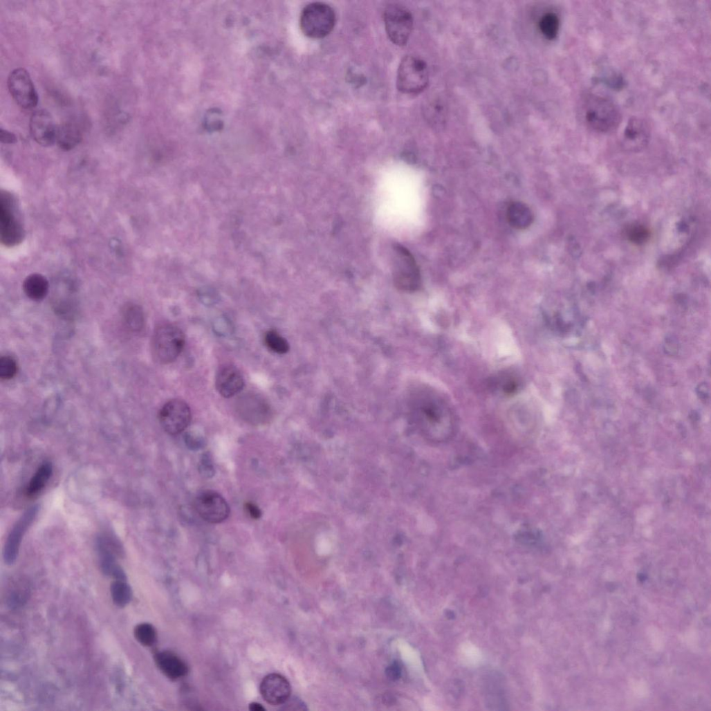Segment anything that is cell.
<instances>
[{"label":"cell","mask_w":711,"mask_h":711,"mask_svg":"<svg viewBox=\"0 0 711 711\" xmlns=\"http://www.w3.org/2000/svg\"><path fill=\"white\" fill-rule=\"evenodd\" d=\"M414 412L421 429L431 440L443 442L453 436L455 416L447 402L436 392L420 391L414 399Z\"/></svg>","instance_id":"obj_1"},{"label":"cell","mask_w":711,"mask_h":711,"mask_svg":"<svg viewBox=\"0 0 711 711\" xmlns=\"http://www.w3.org/2000/svg\"><path fill=\"white\" fill-rule=\"evenodd\" d=\"M581 117L585 124L599 133H609L620 125L622 115L611 100L597 95H589L581 104Z\"/></svg>","instance_id":"obj_2"},{"label":"cell","mask_w":711,"mask_h":711,"mask_svg":"<svg viewBox=\"0 0 711 711\" xmlns=\"http://www.w3.org/2000/svg\"><path fill=\"white\" fill-rule=\"evenodd\" d=\"M186 343L184 332L171 324H163L156 327L151 338V353L156 362L169 364L176 360L182 353Z\"/></svg>","instance_id":"obj_3"},{"label":"cell","mask_w":711,"mask_h":711,"mask_svg":"<svg viewBox=\"0 0 711 711\" xmlns=\"http://www.w3.org/2000/svg\"><path fill=\"white\" fill-rule=\"evenodd\" d=\"M0 237L6 247L21 244L26 237V230L16 197L2 191L0 198Z\"/></svg>","instance_id":"obj_4"},{"label":"cell","mask_w":711,"mask_h":711,"mask_svg":"<svg viewBox=\"0 0 711 711\" xmlns=\"http://www.w3.org/2000/svg\"><path fill=\"white\" fill-rule=\"evenodd\" d=\"M393 279L398 289L407 293L418 290L422 284L421 270L415 258L400 244L394 248Z\"/></svg>","instance_id":"obj_5"},{"label":"cell","mask_w":711,"mask_h":711,"mask_svg":"<svg viewBox=\"0 0 711 711\" xmlns=\"http://www.w3.org/2000/svg\"><path fill=\"white\" fill-rule=\"evenodd\" d=\"M336 22L334 10L322 3L308 5L300 17V28L308 38L320 39L328 36Z\"/></svg>","instance_id":"obj_6"},{"label":"cell","mask_w":711,"mask_h":711,"mask_svg":"<svg viewBox=\"0 0 711 711\" xmlns=\"http://www.w3.org/2000/svg\"><path fill=\"white\" fill-rule=\"evenodd\" d=\"M430 74L426 62L414 56L405 57L401 62L397 77L399 91L405 94L416 95L428 86Z\"/></svg>","instance_id":"obj_7"},{"label":"cell","mask_w":711,"mask_h":711,"mask_svg":"<svg viewBox=\"0 0 711 711\" xmlns=\"http://www.w3.org/2000/svg\"><path fill=\"white\" fill-rule=\"evenodd\" d=\"M384 20L390 40L397 46H405L414 28V18L410 11L400 5H390L385 10Z\"/></svg>","instance_id":"obj_8"},{"label":"cell","mask_w":711,"mask_h":711,"mask_svg":"<svg viewBox=\"0 0 711 711\" xmlns=\"http://www.w3.org/2000/svg\"><path fill=\"white\" fill-rule=\"evenodd\" d=\"M158 418L163 430L167 434L176 436L190 427L192 414L187 403L181 400H172L163 406Z\"/></svg>","instance_id":"obj_9"},{"label":"cell","mask_w":711,"mask_h":711,"mask_svg":"<svg viewBox=\"0 0 711 711\" xmlns=\"http://www.w3.org/2000/svg\"><path fill=\"white\" fill-rule=\"evenodd\" d=\"M195 508L201 517L210 524L222 523L230 515V507L226 499L212 490H205L198 494Z\"/></svg>","instance_id":"obj_10"},{"label":"cell","mask_w":711,"mask_h":711,"mask_svg":"<svg viewBox=\"0 0 711 711\" xmlns=\"http://www.w3.org/2000/svg\"><path fill=\"white\" fill-rule=\"evenodd\" d=\"M11 95L22 109L35 108L39 103V95L29 73L20 68L11 72L8 81Z\"/></svg>","instance_id":"obj_11"},{"label":"cell","mask_w":711,"mask_h":711,"mask_svg":"<svg viewBox=\"0 0 711 711\" xmlns=\"http://www.w3.org/2000/svg\"><path fill=\"white\" fill-rule=\"evenodd\" d=\"M39 510V507L38 505L29 508L24 513L12 527L7 539L3 551L4 561L8 565L12 566L17 562L23 539L35 521Z\"/></svg>","instance_id":"obj_12"},{"label":"cell","mask_w":711,"mask_h":711,"mask_svg":"<svg viewBox=\"0 0 711 711\" xmlns=\"http://www.w3.org/2000/svg\"><path fill=\"white\" fill-rule=\"evenodd\" d=\"M237 408L240 417L252 425H266L272 418L270 405L264 398L257 395L243 396L237 403Z\"/></svg>","instance_id":"obj_13"},{"label":"cell","mask_w":711,"mask_h":711,"mask_svg":"<svg viewBox=\"0 0 711 711\" xmlns=\"http://www.w3.org/2000/svg\"><path fill=\"white\" fill-rule=\"evenodd\" d=\"M30 129L33 138L40 145L50 147L56 142L58 127L48 111L41 109L33 113Z\"/></svg>","instance_id":"obj_14"},{"label":"cell","mask_w":711,"mask_h":711,"mask_svg":"<svg viewBox=\"0 0 711 711\" xmlns=\"http://www.w3.org/2000/svg\"><path fill=\"white\" fill-rule=\"evenodd\" d=\"M260 692L269 704L283 705L290 697L291 686L284 676L279 674H270L262 681Z\"/></svg>","instance_id":"obj_15"},{"label":"cell","mask_w":711,"mask_h":711,"mask_svg":"<svg viewBox=\"0 0 711 711\" xmlns=\"http://www.w3.org/2000/svg\"><path fill=\"white\" fill-rule=\"evenodd\" d=\"M245 382L241 371L234 366L222 367L216 376V387L219 394L225 398H231L243 389Z\"/></svg>","instance_id":"obj_16"},{"label":"cell","mask_w":711,"mask_h":711,"mask_svg":"<svg viewBox=\"0 0 711 711\" xmlns=\"http://www.w3.org/2000/svg\"><path fill=\"white\" fill-rule=\"evenodd\" d=\"M649 137L648 123L643 119L632 118L625 128L622 144L629 150H640L647 145Z\"/></svg>","instance_id":"obj_17"},{"label":"cell","mask_w":711,"mask_h":711,"mask_svg":"<svg viewBox=\"0 0 711 711\" xmlns=\"http://www.w3.org/2000/svg\"><path fill=\"white\" fill-rule=\"evenodd\" d=\"M154 661L160 671L171 680L185 677L189 672L187 664L174 653L163 651L154 655Z\"/></svg>","instance_id":"obj_18"},{"label":"cell","mask_w":711,"mask_h":711,"mask_svg":"<svg viewBox=\"0 0 711 711\" xmlns=\"http://www.w3.org/2000/svg\"><path fill=\"white\" fill-rule=\"evenodd\" d=\"M82 138L83 129L77 122L69 121L58 127L56 143L64 151L74 149Z\"/></svg>","instance_id":"obj_19"},{"label":"cell","mask_w":711,"mask_h":711,"mask_svg":"<svg viewBox=\"0 0 711 711\" xmlns=\"http://www.w3.org/2000/svg\"><path fill=\"white\" fill-rule=\"evenodd\" d=\"M506 219L513 228L524 230L532 225L535 221V215L526 204L514 202L507 209Z\"/></svg>","instance_id":"obj_20"},{"label":"cell","mask_w":711,"mask_h":711,"mask_svg":"<svg viewBox=\"0 0 711 711\" xmlns=\"http://www.w3.org/2000/svg\"><path fill=\"white\" fill-rule=\"evenodd\" d=\"M23 288L28 298L33 301H41L48 295L50 284L43 275L34 273L26 278Z\"/></svg>","instance_id":"obj_21"},{"label":"cell","mask_w":711,"mask_h":711,"mask_svg":"<svg viewBox=\"0 0 711 711\" xmlns=\"http://www.w3.org/2000/svg\"><path fill=\"white\" fill-rule=\"evenodd\" d=\"M53 474L50 462L44 463L37 470L28 483L26 494L29 498L38 496L46 488Z\"/></svg>","instance_id":"obj_22"},{"label":"cell","mask_w":711,"mask_h":711,"mask_svg":"<svg viewBox=\"0 0 711 711\" xmlns=\"http://www.w3.org/2000/svg\"><path fill=\"white\" fill-rule=\"evenodd\" d=\"M124 324L132 332L141 331L145 326V315L142 308L134 304H127L122 309Z\"/></svg>","instance_id":"obj_23"},{"label":"cell","mask_w":711,"mask_h":711,"mask_svg":"<svg viewBox=\"0 0 711 711\" xmlns=\"http://www.w3.org/2000/svg\"><path fill=\"white\" fill-rule=\"evenodd\" d=\"M111 595L115 605L123 608L131 601L133 593L127 581L115 580L111 585Z\"/></svg>","instance_id":"obj_24"},{"label":"cell","mask_w":711,"mask_h":711,"mask_svg":"<svg viewBox=\"0 0 711 711\" xmlns=\"http://www.w3.org/2000/svg\"><path fill=\"white\" fill-rule=\"evenodd\" d=\"M560 26V19L554 12L546 13L539 21L540 32L549 41H554L558 37Z\"/></svg>","instance_id":"obj_25"},{"label":"cell","mask_w":711,"mask_h":711,"mask_svg":"<svg viewBox=\"0 0 711 711\" xmlns=\"http://www.w3.org/2000/svg\"><path fill=\"white\" fill-rule=\"evenodd\" d=\"M136 640L145 647L154 645L157 640V633L155 628L149 623L138 625L133 631Z\"/></svg>","instance_id":"obj_26"},{"label":"cell","mask_w":711,"mask_h":711,"mask_svg":"<svg viewBox=\"0 0 711 711\" xmlns=\"http://www.w3.org/2000/svg\"><path fill=\"white\" fill-rule=\"evenodd\" d=\"M264 342L270 350L278 354L286 353L290 349L288 341L275 330L266 332Z\"/></svg>","instance_id":"obj_27"},{"label":"cell","mask_w":711,"mask_h":711,"mask_svg":"<svg viewBox=\"0 0 711 711\" xmlns=\"http://www.w3.org/2000/svg\"><path fill=\"white\" fill-rule=\"evenodd\" d=\"M489 685L486 687V700L490 701V705H504V692L502 687L499 685V680H489Z\"/></svg>","instance_id":"obj_28"},{"label":"cell","mask_w":711,"mask_h":711,"mask_svg":"<svg viewBox=\"0 0 711 711\" xmlns=\"http://www.w3.org/2000/svg\"><path fill=\"white\" fill-rule=\"evenodd\" d=\"M17 361L10 356H4L0 359V378L3 380H10L15 378L18 373Z\"/></svg>","instance_id":"obj_29"},{"label":"cell","mask_w":711,"mask_h":711,"mask_svg":"<svg viewBox=\"0 0 711 711\" xmlns=\"http://www.w3.org/2000/svg\"><path fill=\"white\" fill-rule=\"evenodd\" d=\"M186 446L192 451H199L207 445V440L202 433L196 430L189 431L185 434Z\"/></svg>","instance_id":"obj_30"},{"label":"cell","mask_w":711,"mask_h":711,"mask_svg":"<svg viewBox=\"0 0 711 711\" xmlns=\"http://www.w3.org/2000/svg\"><path fill=\"white\" fill-rule=\"evenodd\" d=\"M200 474L206 479L212 478L216 474V469L210 453L203 454L198 465Z\"/></svg>","instance_id":"obj_31"},{"label":"cell","mask_w":711,"mask_h":711,"mask_svg":"<svg viewBox=\"0 0 711 711\" xmlns=\"http://www.w3.org/2000/svg\"><path fill=\"white\" fill-rule=\"evenodd\" d=\"M649 236V232L641 226H634L628 230V237L634 243H643L647 240Z\"/></svg>","instance_id":"obj_32"},{"label":"cell","mask_w":711,"mask_h":711,"mask_svg":"<svg viewBox=\"0 0 711 711\" xmlns=\"http://www.w3.org/2000/svg\"><path fill=\"white\" fill-rule=\"evenodd\" d=\"M500 387L504 394L511 395L517 391L519 385L514 378L506 376V378L500 381Z\"/></svg>","instance_id":"obj_33"},{"label":"cell","mask_w":711,"mask_h":711,"mask_svg":"<svg viewBox=\"0 0 711 711\" xmlns=\"http://www.w3.org/2000/svg\"><path fill=\"white\" fill-rule=\"evenodd\" d=\"M386 674L387 677L392 681L398 680L401 677L402 667L397 662H394L388 667Z\"/></svg>","instance_id":"obj_34"},{"label":"cell","mask_w":711,"mask_h":711,"mask_svg":"<svg viewBox=\"0 0 711 711\" xmlns=\"http://www.w3.org/2000/svg\"><path fill=\"white\" fill-rule=\"evenodd\" d=\"M245 510L252 519H259L262 516L261 510L253 502H246L245 504Z\"/></svg>","instance_id":"obj_35"},{"label":"cell","mask_w":711,"mask_h":711,"mask_svg":"<svg viewBox=\"0 0 711 711\" xmlns=\"http://www.w3.org/2000/svg\"><path fill=\"white\" fill-rule=\"evenodd\" d=\"M284 710H306V705L299 699H290V697L283 704Z\"/></svg>","instance_id":"obj_36"},{"label":"cell","mask_w":711,"mask_h":711,"mask_svg":"<svg viewBox=\"0 0 711 711\" xmlns=\"http://www.w3.org/2000/svg\"><path fill=\"white\" fill-rule=\"evenodd\" d=\"M0 140L5 144H15L17 142V136L3 129H0Z\"/></svg>","instance_id":"obj_37"},{"label":"cell","mask_w":711,"mask_h":711,"mask_svg":"<svg viewBox=\"0 0 711 711\" xmlns=\"http://www.w3.org/2000/svg\"><path fill=\"white\" fill-rule=\"evenodd\" d=\"M665 345L666 346L665 350L667 351L668 353L674 354V352H676L678 347L677 342L672 338L666 340V343Z\"/></svg>","instance_id":"obj_38"},{"label":"cell","mask_w":711,"mask_h":711,"mask_svg":"<svg viewBox=\"0 0 711 711\" xmlns=\"http://www.w3.org/2000/svg\"><path fill=\"white\" fill-rule=\"evenodd\" d=\"M697 391L698 394L700 396L701 398L705 399L707 396H708V389L705 385L703 384L700 385Z\"/></svg>","instance_id":"obj_39"},{"label":"cell","mask_w":711,"mask_h":711,"mask_svg":"<svg viewBox=\"0 0 711 711\" xmlns=\"http://www.w3.org/2000/svg\"><path fill=\"white\" fill-rule=\"evenodd\" d=\"M249 708L252 711H264V710H266L265 708L261 704H260L259 703H257V702H253V703H250V706H249Z\"/></svg>","instance_id":"obj_40"}]
</instances>
